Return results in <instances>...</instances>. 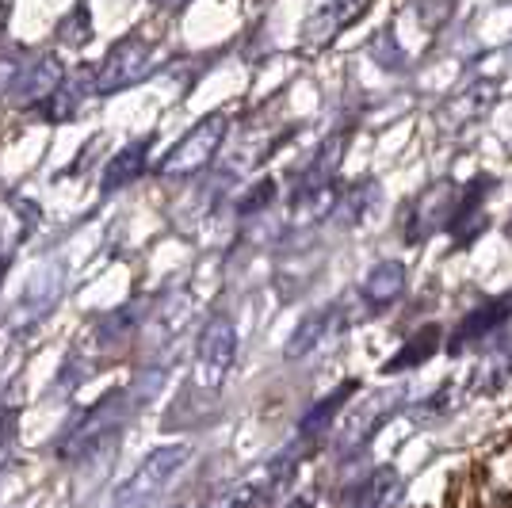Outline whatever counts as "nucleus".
<instances>
[{
    "instance_id": "1",
    "label": "nucleus",
    "mask_w": 512,
    "mask_h": 508,
    "mask_svg": "<svg viewBox=\"0 0 512 508\" xmlns=\"http://www.w3.org/2000/svg\"><path fill=\"white\" fill-rule=\"evenodd\" d=\"M157 386H161V371L142 375V379L123 386V390H111L107 398H100L81 421L65 432L62 444H58V455H62L65 463H81L88 455L104 451V447L123 432V424L157 394Z\"/></svg>"
},
{
    "instance_id": "2",
    "label": "nucleus",
    "mask_w": 512,
    "mask_h": 508,
    "mask_svg": "<svg viewBox=\"0 0 512 508\" xmlns=\"http://www.w3.org/2000/svg\"><path fill=\"white\" fill-rule=\"evenodd\" d=\"M188 459H192V447L188 444H169L150 451L142 463L134 466V474H130L127 482H119V486L111 489L104 508H150L176 482V474L184 470Z\"/></svg>"
},
{
    "instance_id": "3",
    "label": "nucleus",
    "mask_w": 512,
    "mask_h": 508,
    "mask_svg": "<svg viewBox=\"0 0 512 508\" xmlns=\"http://www.w3.org/2000/svg\"><path fill=\"white\" fill-rule=\"evenodd\" d=\"M237 360V329L230 318H211L195 340V367H192V390L203 398H214L222 382L230 375Z\"/></svg>"
},
{
    "instance_id": "4",
    "label": "nucleus",
    "mask_w": 512,
    "mask_h": 508,
    "mask_svg": "<svg viewBox=\"0 0 512 508\" xmlns=\"http://www.w3.org/2000/svg\"><path fill=\"white\" fill-rule=\"evenodd\" d=\"M226 130H230L226 115H207V119H199V123L161 157L157 172H161L165 180H180V176L203 172L214 161V153L222 149V142H226Z\"/></svg>"
},
{
    "instance_id": "5",
    "label": "nucleus",
    "mask_w": 512,
    "mask_h": 508,
    "mask_svg": "<svg viewBox=\"0 0 512 508\" xmlns=\"http://www.w3.org/2000/svg\"><path fill=\"white\" fill-rule=\"evenodd\" d=\"M153 46L142 35H130L123 43H115L107 50V58L100 62V69L92 73V88L96 96H115L123 88L146 81L153 73Z\"/></svg>"
},
{
    "instance_id": "6",
    "label": "nucleus",
    "mask_w": 512,
    "mask_h": 508,
    "mask_svg": "<svg viewBox=\"0 0 512 508\" xmlns=\"http://www.w3.org/2000/svg\"><path fill=\"white\" fill-rule=\"evenodd\" d=\"M398 405H402V390H379V394H367L360 405H352L341 424V436H337V451L348 455V451H356V447L371 444L375 432L394 417Z\"/></svg>"
},
{
    "instance_id": "7",
    "label": "nucleus",
    "mask_w": 512,
    "mask_h": 508,
    "mask_svg": "<svg viewBox=\"0 0 512 508\" xmlns=\"http://www.w3.org/2000/svg\"><path fill=\"white\" fill-rule=\"evenodd\" d=\"M455 203H459V188H455L451 180L432 184V188L413 203V211H409V230H406L409 241L417 245V241H425L428 233L448 230L451 214H455Z\"/></svg>"
},
{
    "instance_id": "8",
    "label": "nucleus",
    "mask_w": 512,
    "mask_h": 508,
    "mask_svg": "<svg viewBox=\"0 0 512 508\" xmlns=\"http://www.w3.org/2000/svg\"><path fill=\"white\" fill-rule=\"evenodd\" d=\"M371 4H375V0H325L318 12L302 23V43L310 46V50L333 43L341 31H348L352 23L360 20Z\"/></svg>"
},
{
    "instance_id": "9",
    "label": "nucleus",
    "mask_w": 512,
    "mask_h": 508,
    "mask_svg": "<svg viewBox=\"0 0 512 508\" xmlns=\"http://www.w3.org/2000/svg\"><path fill=\"white\" fill-rule=\"evenodd\" d=\"M62 81H65V65L58 58H50V54H39L35 62H20V73H16L8 96L20 107H39Z\"/></svg>"
},
{
    "instance_id": "10",
    "label": "nucleus",
    "mask_w": 512,
    "mask_h": 508,
    "mask_svg": "<svg viewBox=\"0 0 512 508\" xmlns=\"http://www.w3.org/2000/svg\"><path fill=\"white\" fill-rule=\"evenodd\" d=\"M493 191V176H474L467 188H459V203L451 214L448 230L455 233L459 245H470L478 233L486 230V195Z\"/></svg>"
},
{
    "instance_id": "11",
    "label": "nucleus",
    "mask_w": 512,
    "mask_h": 508,
    "mask_svg": "<svg viewBox=\"0 0 512 508\" xmlns=\"http://www.w3.org/2000/svg\"><path fill=\"white\" fill-rule=\"evenodd\" d=\"M509 318H512V291L509 295L490 298V302H482V306H474L467 318L459 321V329H455V337H451L448 352H463V348L474 344V340H486Z\"/></svg>"
},
{
    "instance_id": "12",
    "label": "nucleus",
    "mask_w": 512,
    "mask_h": 508,
    "mask_svg": "<svg viewBox=\"0 0 512 508\" xmlns=\"http://www.w3.org/2000/svg\"><path fill=\"white\" fill-rule=\"evenodd\" d=\"M96 88H92V69H81V73H65V81L50 96H46L43 104L35 107L39 115H43L46 123H69L73 115H77V107L85 104L88 96H92Z\"/></svg>"
},
{
    "instance_id": "13",
    "label": "nucleus",
    "mask_w": 512,
    "mask_h": 508,
    "mask_svg": "<svg viewBox=\"0 0 512 508\" xmlns=\"http://www.w3.org/2000/svg\"><path fill=\"white\" fill-rule=\"evenodd\" d=\"M341 329H344V321H341V310H337V306L314 310V314L295 329V337L287 340V352H283V356H287V360H302V356L318 352L325 340L337 337Z\"/></svg>"
},
{
    "instance_id": "14",
    "label": "nucleus",
    "mask_w": 512,
    "mask_h": 508,
    "mask_svg": "<svg viewBox=\"0 0 512 508\" xmlns=\"http://www.w3.org/2000/svg\"><path fill=\"white\" fill-rule=\"evenodd\" d=\"M35 226H39V207L31 199H20V195L0 199V256L20 249Z\"/></svg>"
},
{
    "instance_id": "15",
    "label": "nucleus",
    "mask_w": 512,
    "mask_h": 508,
    "mask_svg": "<svg viewBox=\"0 0 512 508\" xmlns=\"http://www.w3.org/2000/svg\"><path fill=\"white\" fill-rule=\"evenodd\" d=\"M398 497H402V482H398V474L390 466H375L360 486H352L344 493V501L352 508H394Z\"/></svg>"
},
{
    "instance_id": "16",
    "label": "nucleus",
    "mask_w": 512,
    "mask_h": 508,
    "mask_svg": "<svg viewBox=\"0 0 512 508\" xmlns=\"http://www.w3.org/2000/svg\"><path fill=\"white\" fill-rule=\"evenodd\" d=\"M363 302H367V310H386L390 302H398L402 291H406V264L402 260H383V264H375L367 279H363Z\"/></svg>"
},
{
    "instance_id": "17",
    "label": "nucleus",
    "mask_w": 512,
    "mask_h": 508,
    "mask_svg": "<svg viewBox=\"0 0 512 508\" xmlns=\"http://www.w3.org/2000/svg\"><path fill=\"white\" fill-rule=\"evenodd\" d=\"M58 287H62V272L58 268H46L35 283H27L23 298L12 306V325L20 329V325H31V321L43 318L46 310L54 306V298H58Z\"/></svg>"
},
{
    "instance_id": "18",
    "label": "nucleus",
    "mask_w": 512,
    "mask_h": 508,
    "mask_svg": "<svg viewBox=\"0 0 512 508\" xmlns=\"http://www.w3.org/2000/svg\"><path fill=\"white\" fill-rule=\"evenodd\" d=\"M348 138H352V134L341 130V134H329V138L321 142L318 153L310 157L306 172H302L299 188H325V184H337V169H341V161H344Z\"/></svg>"
},
{
    "instance_id": "19",
    "label": "nucleus",
    "mask_w": 512,
    "mask_h": 508,
    "mask_svg": "<svg viewBox=\"0 0 512 508\" xmlns=\"http://www.w3.org/2000/svg\"><path fill=\"white\" fill-rule=\"evenodd\" d=\"M150 146H153V138H138V142H130L123 153H115L104 169V191H119V188H127V184H134V180L146 172V165H150Z\"/></svg>"
},
{
    "instance_id": "20",
    "label": "nucleus",
    "mask_w": 512,
    "mask_h": 508,
    "mask_svg": "<svg viewBox=\"0 0 512 508\" xmlns=\"http://www.w3.org/2000/svg\"><path fill=\"white\" fill-rule=\"evenodd\" d=\"M360 390V382L348 379L344 386H337L333 394H325L314 409H306V417L299 421V432L306 436V440H314V436H321V432H329V424L337 421V413H341L344 405H348V398Z\"/></svg>"
},
{
    "instance_id": "21",
    "label": "nucleus",
    "mask_w": 512,
    "mask_h": 508,
    "mask_svg": "<svg viewBox=\"0 0 512 508\" xmlns=\"http://www.w3.org/2000/svg\"><path fill=\"white\" fill-rule=\"evenodd\" d=\"M436 348H440V325H428L417 337L406 340V348L394 360L383 363V375H398V371H409V367H421L425 360H432Z\"/></svg>"
},
{
    "instance_id": "22",
    "label": "nucleus",
    "mask_w": 512,
    "mask_h": 508,
    "mask_svg": "<svg viewBox=\"0 0 512 508\" xmlns=\"http://www.w3.org/2000/svg\"><path fill=\"white\" fill-rule=\"evenodd\" d=\"M58 39H62L65 46H85L88 39H92V12H88V4H73L69 16H62Z\"/></svg>"
},
{
    "instance_id": "23",
    "label": "nucleus",
    "mask_w": 512,
    "mask_h": 508,
    "mask_svg": "<svg viewBox=\"0 0 512 508\" xmlns=\"http://www.w3.org/2000/svg\"><path fill=\"white\" fill-rule=\"evenodd\" d=\"M375 195H379L375 180H360V184L348 191V195H341V199H337V211H348V222H360L363 214H367V207L375 203Z\"/></svg>"
},
{
    "instance_id": "24",
    "label": "nucleus",
    "mask_w": 512,
    "mask_h": 508,
    "mask_svg": "<svg viewBox=\"0 0 512 508\" xmlns=\"http://www.w3.org/2000/svg\"><path fill=\"white\" fill-rule=\"evenodd\" d=\"M272 203H276V180L264 176V180H256L253 188L245 191V199L237 203V214H241V218H253V214L268 211Z\"/></svg>"
},
{
    "instance_id": "25",
    "label": "nucleus",
    "mask_w": 512,
    "mask_h": 508,
    "mask_svg": "<svg viewBox=\"0 0 512 508\" xmlns=\"http://www.w3.org/2000/svg\"><path fill=\"white\" fill-rule=\"evenodd\" d=\"M451 12H455V0H421V23L428 31L444 27L451 20Z\"/></svg>"
},
{
    "instance_id": "26",
    "label": "nucleus",
    "mask_w": 512,
    "mask_h": 508,
    "mask_svg": "<svg viewBox=\"0 0 512 508\" xmlns=\"http://www.w3.org/2000/svg\"><path fill=\"white\" fill-rule=\"evenodd\" d=\"M283 508H314V497H291Z\"/></svg>"
},
{
    "instance_id": "27",
    "label": "nucleus",
    "mask_w": 512,
    "mask_h": 508,
    "mask_svg": "<svg viewBox=\"0 0 512 508\" xmlns=\"http://www.w3.org/2000/svg\"><path fill=\"white\" fill-rule=\"evenodd\" d=\"M4 272H8V256H0V283H4Z\"/></svg>"
},
{
    "instance_id": "28",
    "label": "nucleus",
    "mask_w": 512,
    "mask_h": 508,
    "mask_svg": "<svg viewBox=\"0 0 512 508\" xmlns=\"http://www.w3.org/2000/svg\"><path fill=\"white\" fill-rule=\"evenodd\" d=\"M161 4H165V8H176V4H184V0H161Z\"/></svg>"
}]
</instances>
